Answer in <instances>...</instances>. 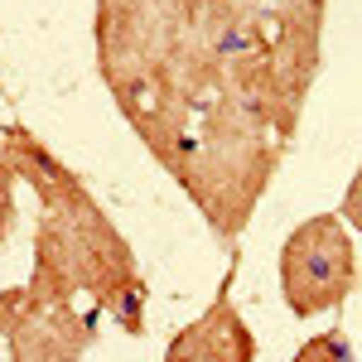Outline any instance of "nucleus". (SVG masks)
Listing matches in <instances>:
<instances>
[{
	"label": "nucleus",
	"instance_id": "nucleus-3",
	"mask_svg": "<svg viewBox=\"0 0 362 362\" xmlns=\"http://www.w3.org/2000/svg\"><path fill=\"white\" fill-rule=\"evenodd\" d=\"M0 338L10 362H87L97 338V309L44 276L0 290Z\"/></svg>",
	"mask_w": 362,
	"mask_h": 362
},
{
	"label": "nucleus",
	"instance_id": "nucleus-6",
	"mask_svg": "<svg viewBox=\"0 0 362 362\" xmlns=\"http://www.w3.org/2000/svg\"><path fill=\"white\" fill-rule=\"evenodd\" d=\"M290 362H353V343H348L343 329H324L319 338H309Z\"/></svg>",
	"mask_w": 362,
	"mask_h": 362
},
{
	"label": "nucleus",
	"instance_id": "nucleus-1",
	"mask_svg": "<svg viewBox=\"0 0 362 362\" xmlns=\"http://www.w3.org/2000/svg\"><path fill=\"white\" fill-rule=\"evenodd\" d=\"M0 140H5V160L15 169V179L29 184L39 198L29 276H44L73 290L78 300H92V309L112 314L121 334L140 338L150 295H145L126 232L92 198L83 174L68 169V160L54 155V145H44L29 126L10 121V126H0Z\"/></svg>",
	"mask_w": 362,
	"mask_h": 362
},
{
	"label": "nucleus",
	"instance_id": "nucleus-9",
	"mask_svg": "<svg viewBox=\"0 0 362 362\" xmlns=\"http://www.w3.org/2000/svg\"><path fill=\"white\" fill-rule=\"evenodd\" d=\"M271 10H329V0H266Z\"/></svg>",
	"mask_w": 362,
	"mask_h": 362
},
{
	"label": "nucleus",
	"instance_id": "nucleus-7",
	"mask_svg": "<svg viewBox=\"0 0 362 362\" xmlns=\"http://www.w3.org/2000/svg\"><path fill=\"white\" fill-rule=\"evenodd\" d=\"M10 223H15V169L5 160V140H0V242L10 237Z\"/></svg>",
	"mask_w": 362,
	"mask_h": 362
},
{
	"label": "nucleus",
	"instance_id": "nucleus-2",
	"mask_svg": "<svg viewBox=\"0 0 362 362\" xmlns=\"http://www.w3.org/2000/svg\"><path fill=\"white\" fill-rule=\"evenodd\" d=\"M189 0H92V58L116 112L131 116L169 78Z\"/></svg>",
	"mask_w": 362,
	"mask_h": 362
},
{
	"label": "nucleus",
	"instance_id": "nucleus-5",
	"mask_svg": "<svg viewBox=\"0 0 362 362\" xmlns=\"http://www.w3.org/2000/svg\"><path fill=\"white\" fill-rule=\"evenodd\" d=\"M160 362H256V334H251L247 314L232 305L227 285L198 319H189L169 338Z\"/></svg>",
	"mask_w": 362,
	"mask_h": 362
},
{
	"label": "nucleus",
	"instance_id": "nucleus-8",
	"mask_svg": "<svg viewBox=\"0 0 362 362\" xmlns=\"http://www.w3.org/2000/svg\"><path fill=\"white\" fill-rule=\"evenodd\" d=\"M338 213H343V223H348V227H358V232H362V165H358V174H353V184H348L343 203H338Z\"/></svg>",
	"mask_w": 362,
	"mask_h": 362
},
{
	"label": "nucleus",
	"instance_id": "nucleus-4",
	"mask_svg": "<svg viewBox=\"0 0 362 362\" xmlns=\"http://www.w3.org/2000/svg\"><path fill=\"white\" fill-rule=\"evenodd\" d=\"M358 290V247L343 213H314L280 247V295L295 319H319Z\"/></svg>",
	"mask_w": 362,
	"mask_h": 362
}]
</instances>
